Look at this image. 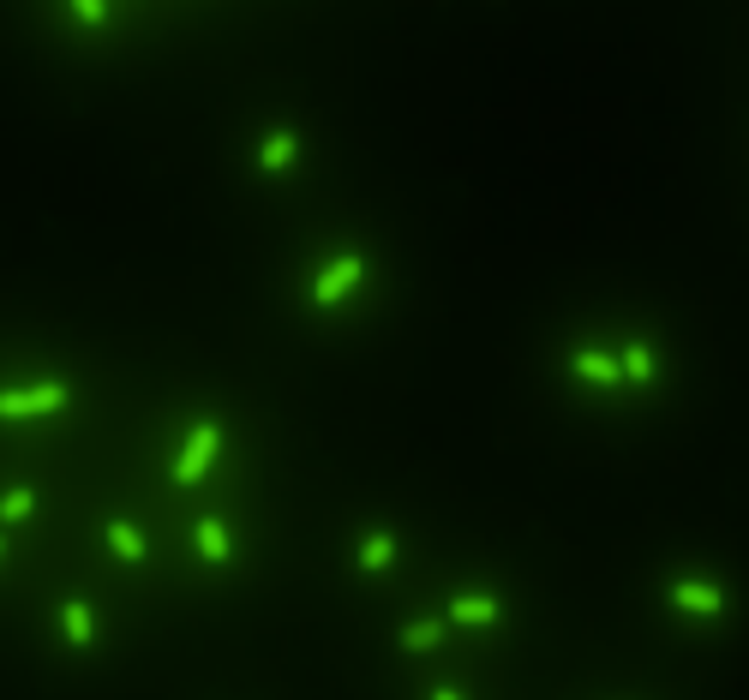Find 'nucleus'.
I'll use <instances>...</instances> for the list:
<instances>
[{
	"label": "nucleus",
	"instance_id": "obj_17",
	"mask_svg": "<svg viewBox=\"0 0 749 700\" xmlns=\"http://www.w3.org/2000/svg\"><path fill=\"white\" fill-rule=\"evenodd\" d=\"M0 557H7V539H0Z\"/></svg>",
	"mask_w": 749,
	"mask_h": 700
},
{
	"label": "nucleus",
	"instance_id": "obj_7",
	"mask_svg": "<svg viewBox=\"0 0 749 700\" xmlns=\"http://www.w3.org/2000/svg\"><path fill=\"white\" fill-rule=\"evenodd\" d=\"M295 156H300V132L295 126H276V132L258 144V174H288Z\"/></svg>",
	"mask_w": 749,
	"mask_h": 700
},
{
	"label": "nucleus",
	"instance_id": "obj_14",
	"mask_svg": "<svg viewBox=\"0 0 749 700\" xmlns=\"http://www.w3.org/2000/svg\"><path fill=\"white\" fill-rule=\"evenodd\" d=\"M36 509V491L31 486H12L7 498H0V527H19V521H31Z\"/></svg>",
	"mask_w": 749,
	"mask_h": 700
},
{
	"label": "nucleus",
	"instance_id": "obj_9",
	"mask_svg": "<svg viewBox=\"0 0 749 700\" xmlns=\"http://www.w3.org/2000/svg\"><path fill=\"white\" fill-rule=\"evenodd\" d=\"M60 634H67L79 653H91V641H96V617H91V605L84 599H67L60 605Z\"/></svg>",
	"mask_w": 749,
	"mask_h": 700
},
{
	"label": "nucleus",
	"instance_id": "obj_8",
	"mask_svg": "<svg viewBox=\"0 0 749 700\" xmlns=\"http://www.w3.org/2000/svg\"><path fill=\"white\" fill-rule=\"evenodd\" d=\"M193 539H198V557L205 563L222 569L228 557H234V539H228V527H222V515H198V527H193Z\"/></svg>",
	"mask_w": 749,
	"mask_h": 700
},
{
	"label": "nucleus",
	"instance_id": "obj_6",
	"mask_svg": "<svg viewBox=\"0 0 749 700\" xmlns=\"http://www.w3.org/2000/svg\"><path fill=\"white\" fill-rule=\"evenodd\" d=\"M671 605H678L683 617H719V610H726V593H719L714 581H678V587H671Z\"/></svg>",
	"mask_w": 749,
	"mask_h": 700
},
{
	"label": "nucleus",
	"instance_id": "obj_15",
	"mask_svg": "<svg viewBox=\"0 0 749 700\" xmlns=\"http://www.w3.org/2000/svg\"><path fill=\"white\" fill-rule=\"evenodd\" d=\"M72 12H79V19L91 24V31H96V24L108 19V7H103V0H72Z\"/></svg>",
	"mask_w": 749,
	"mask_h": 700
},
{
	"label": "nucleus",
	"instance_id": "obj_4",
	"mask_svg": "<svg viewBox=\"0 0 749 700\" xmlns=\"http://www.w3.org/2000/svg\"><path fill=\"white\" fill-rule=\"evenodd\" d=\"M498 617H504V605L492 599V593H456V599L443 605V629H492Z\"/></svg>",
	"mask_w": 749,
	"mask_h": 700
},
{
	"label": "nucleus",
	"instance_id": "obj_11",
	"mask_svg": "<svg viewBox=\"0 0 749 700\" xmlns=\"http://www.w3.org/2000/svg\"><path fill=\"white\" fill-rule=\"evenodd\" d=\"M654 348L647 341H630L624 353H618V384H654Z\"/></svg>",
	"mask_w": 749,
	"mask_h": 700
},
{
	"label": "nucleus",
	"instance_id": "obj_1",
	"mask_svg": "<svg viewBox=\"0 0 749 700\" xmlns=\"http://www.w3.org/2000/svg\"><path fill=\"white\" fill-rule=\"evenodd\" d=\"M216 455H222V425H216V419H198V425L186 431V443H181V462L169 467L174 486H198V479L210 474Z\"/></svg>",
	"mask_w": 749,
	"mask_h": 700
},
{
	"label": "nucleus",
	"instance_id": "obj_13",
	"mask_svg": "<svg viewBox=\"0 0 749 700\" xmlns=\"http://www.w3.org/2000/svg\"><path fill=\"white\" fill-rule=\"evenodd\" d=\"M408 653H431V646L443 641V617H426V622H402V634H396Z\"/></svg>",
	"mask_w": 749,
	"mask_h": 700
},
{
	"label": "nucleus",
	"instance_id": "obj_10",
	"mask_svg": "<svg viewBox=\"0 0 749 700\" xmlns=\"http://www.w3.org/2000/svg\"><path fill=\"white\" fill-rule=\"evenodd\" d=\"M354 563H360V575H384V569L396 563V533H366Z\"/></svg>",
	"mask_w": 749,
	"mask_h": 700
},
{
	"label": "nucleus",
	"instance_id": "obj_12",
	"mask_svg": "<svg viewBox=\"0 0 749 700\" xmlns=\"http://www.w3.org/2000/svg\"><path fill=\"white\" fill-rule=\"evenodd\" d=\"M108 545L120 563H145V533L132 527V521H108Z\"/></svg>",
	"mask_w": 749,
	"mask_h": 700
},
{
	"label": "nucleus",
	"instance_id": "obj_16",
	"mask_svg": "<svg viewBox=\"0 0 749 700\" xmlns=\"http://www.w3.org/2000/svg\"><path fill=\"white\" fill-rule=\"evenodd\" d=\"M431 700H462V695H456V689H431Z\"/></svg>",
	"mask_w": 749,
	"mask_h": 700
},
{
	"label": "nucleus",
	"instance_id": "obj_3",
	"mask_svg": "<svg viewBox=\"0 0 749 700\" xmlns=\"http://www.w3.org/2000/svg\"><path fill=\"white\" fill-rule=\"evenodd\" d=\"M360 282H366V258H360V252H342V258H330L324 270H319V282H312V305L348 300Z\"/></svg>",
	"mask_w": 749,
	"mask_h": 700
},
{
	"label": "nucleus",
	"instance_id": "obj_5",
	"mask_svg": "<svg viewBox=\"0 0 749 700\" xmlns=\"http://www.w3.org/2000/svg\"><path fill=\"white\" fill-rule=\"evenodd\" d=\"M569 377L588 384V389H612L618 384V360L606 348H576V353H569Z\"/></svg>",
	"mask_w": 749,
	"mask_h": 700
},
{
	"label": "nucleus",
	"instance_id": "obj_2",
	"mask_svg": "<svg viewBox=\"0 0 749 700\" xmlns=\"http://www.w3.org/2000/svg\"><path fill=\"white\" fill-rule=\"evenodd\" d=\"M72 401L67 384H31V389H0V425L12 419H43V413H60Z\"/></svg>",
	"mask_w": 749,
	"mask_h": 700
}]
</instances>
